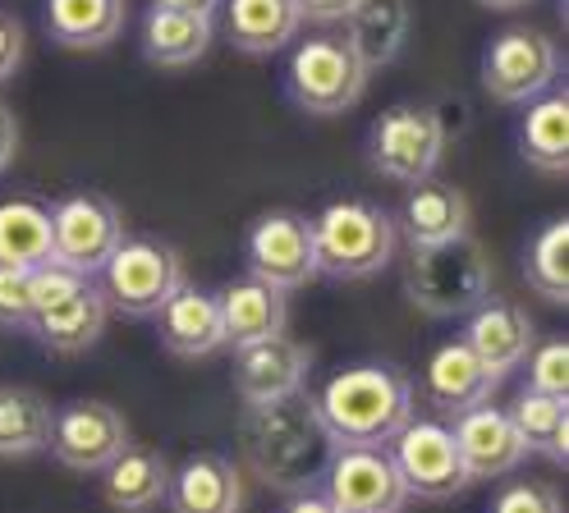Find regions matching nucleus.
<instances>
[{
  "instance_id": "41",
  "label": "nucleus",
  "mask_w": 569,
  "mask_h": 513,
  "mask_svg": "<svg viewBox=\"0 0 569 513\" xmlns=\"http://www.w3.org/2000/svg\"><path fill=\"white\" fill-rule=\"evenodd\" d=\"M487 10H519V6H528V0H482Z\"/></svg>"
},
{
  "instance_id": "20",
  "label": "nucleus",
  "mask_w": 569,
  "mask_h": 513,
  "mask_svg": "<svg viewBox=\"0 0 569 513\" xmlns=\"http://www.w3.org/2000/svg\"><path fill=\"white\" fill-rule=\"evenodd\" d=\"M157 335L174 358H207L226 349V325H221V299L211 289H180L174 299L157 312Z\"/></svg>"
},
{
  "instance_id": "11",
  "label": "nucleus",
  "mask_w": 569,
  "mask_h": 513,
  "mask_svg": "<svg viewBox=\"0 0 569 513\" xmlns=\"http://www.w3.org/2000/svg\"><path fill=\"white\" fill-rule=\"evenodd\" d=\"M386 450L405 476V491L418 500H450L469 486V467L459 459L455 431L437 418H409Z\"/></svg>"
},
{
  "instance_id": "22",
  "label": "nucleus",
  "mask_w": 569,
  "mask_h": 513,
  "mask_svg": "<svg viewBox=\"0 0 569 513\" xmlns=\"http://www.w3.org/2000/svg\"><path fill=\"white\" fill-rule=\"evenodd\" d=\"M221 299V325H226V344L243 349L271 335H284V321H290V299L280 289L262 284V280H234L230 289L217 293Z\"/></svg>"
},
{
  "instance_id": "17",
  "label": "nucleus",
  "mask_w": 569,
  "mask_h": 513,
  "mask_svg": "<svg viewBox=\"0 0 569 513\" xmlns=\"http://www.w3.org/2000/svg\"><path fill=\"white\" fill-rule=\"evenodd\" d=\"M465 344L491 366L496 376L506 381L515 366H523L528 349L538 344V325H532V316L519 303H510V299H482L469 312Z\"/></svg>"
},
{
  "instance_id": "30",
  "label": "nucleus",
  "mask_w": 569,
  "mask_h": 513,
  "mask_svg": "<svg viewBox=\"0 0 569 513\" xmlns=\"http://www.w3.org/2000/svg\"><path fill=\"white\" fill-rule=\"evenodd\" d=\"M56 409L28 385H0V459H28L51 450Z\"/></svg>"
},
{
  "instance_id": "24",
  "label": "nucleus",
  "mask_w": 569,
  "mask_h": 513,
  "mask_svg": "<svg viewBox=\"0 0 569 513\" xmlns=\"http://www.w3.org/2000/svg\"><path fill=\"white\" fill-rule=\"evenodd\" d=\"M295 0H226V37L243 56H276L299 37Z\"/></svg>"
},
{
  "instance_id": "7",
  "label": "nucleus",
  "mask_w": 569,
  "mask_h": 513,
  "mask_svg": "<svg viewBox=\"0 0 569 513\" xmlns=\"http://www.w3.org/2000/svg\"><path fill=\"white\" fill-rule=\"evenodd\" d=\"M446 157V124L432 105H396L368 133V161L390 183H427Z\"/></svg>"
},
{
  "instance_id": "13",
  "label": "nucleus",
  "mask_w": 569,
  "mask_h": 513,
  "mask_svg": "<svg viewBox=\"0 0 569 513\" xmlns=\"http://www.w3.org/2000/svg\"><path fill=\"white\" fill-rule=\"evenodd\" d=\"M133 445L129 440V422L120 409L101 399H74L56 409V422H51V454L56 463H64L69 472H106L124 450Z\"/></svg>"
},
{
  "instance_id": "36",
  "label": "nucleus",
  "mask_w": 569,
  "mask_h": 513,
  "mask_svg": "<svg viewBox=\"0 0 569 513\" xmlns=\"http://www.w3.org/2000/svg\"><path fill=\"white\" fill-rule=\"evenodd\" d=\"M23 64V28L10 10H0V83H10Z\"/></svg>"
},
{
  "instance_id": "5",
  "label": "nucleus",
  "mask_w": 569,
  "mask_h": 513,
  "mask_svg": "<svg viewBox=\"0 0 569 513\" xmlns=\"http://www.w3.org/2000/svg\"><path fill=\"white\" fill-rule=\"evenodd\" d=\"M284 92L308 115H345L368 92V69L345 37H303L284 64Z\"/></svg>"
},
{
  "instance_id": "18",
  "label": "nucleus",
  "mask_w": 569,
  "mask_h": 513,
  "mask_svg": "<svg viewBox=\"0 0 569 513\" xmlns=\"http://www.w3.org/2000/svg\"><path fill=\"white\" fill-rule=\"evenodd\" d=\"M106 316H111V308H106L101 289L92 280H83L69 293H60L56 303H47L42 312H32L28 335L38 340L42 349H51V353H83V349H92L101 340Z\"/></svg>"
},
{
  "instance_id": "37",
  "label": "nucleus",
  "mask_w": 569,
  "mask_h": 513,
  "mask_svg": "<svg viewBox=\"0 0 569 513\" xmlns=\"http://www.w3.org/2000/svg\"><path fill=\"white\" fill-rule=\"evenodd\" d=\"M299 6V19L308 23H345L363 0H295Z\"/></svg>"
},
{
  "instance_id": "31",
  "label": "nucleus",
  "mask_w": 569,
  "mask_h": 513,
  "mask_svg": "<svg viewBox=\"0 0 569 513\" xmlns=\"http://www.w3.org/2000/svg\"><path fill=\"white\" fill-rule=\"evenodd\" d=\"M510 422H515L528 454H542L551 463H569V409H565V399L538 394V390H519V399L510 403Z\"/></svg>"
},
{
  "instance_id": "32",
  "label": "nucleus",
  "mask_w": 569,
  "mask_h": 513,
  "mask_svg": "<svg viewBox=\"0 0 569 513\" xmlns=\"http://www.w3.org/2000/svg\"><path fill=\"white\" fill-rule=\"evenodd\" d=\"M523 275L542 299H551V303L569 299V220H551V225L528 243Z\"/></svg>"
},
{
  "instance_id": "6",
  "label": "nucleus",
  "mask_w": 569,
  "mask_h": 513,
  "mask_svg": "<svg viewBox=\"0 0 569 513\" xmlns=\"http://www.w3.org/2000/svg\"><path fill=\"white\" fill-rule=\"evenodd\" d=\"M97 289H101L106 308L120 312V316H133V321L157 316L174 293L184 289V256L170 243L148 239V234L124 239L111 262L101 266Z\"/></svg>"
},
{
  "instance_id": "23",
  "label": "nucleus",
  "mask_w": 569,
  "mask_h": 513,
  "mask_svg": "<svg viewBox=\"0 0 569 513\" xmlns=\"http://www.w3.org/2000/svg\"><path fill=\"white\" fill-rule=\"evenodd\" d=\"M0 266H14V271L56 266L51 207L42 198H6L0 202Z\"/></svg>"
},
{
  "instance_id": "12",
  "label": "nucleus",
  "mask_w": 569,
  "mask_h": 513,
  "mask_svg": "<svg viewBox=\"0 0 569 513\" xmlns=\"http://www.w3.org/2000/svg\"><path fill=\"white\" fill-rule=\"evenodd\" d=\"M248 275L290 293L317 275V248H312V220L299 211H267L253 220L243 239Z\"/></svg>"
},
{
  "instance_id": "35",
  "label": "nucleus",
  "mask_w": 569,
  "mask_h": 513,
  "mask_svg": "<svg viewBox=\"0 0 569 513\" xmlns=\"http://www.w3.org/2000/svg\"><path fill=\"white\" fill-rule=\"evenodd\" d=\"M487 513H565V500L551 482H528L523 476V482H510L496 491Z\"/></svg>"
},
{
  "instance_id": "9",
  "label": "nucleus",
  "mask_w": 569,
  "mask_h": 513,
  "mask_svg": "<svg viewBox=\"0 0 569 513\" xmlns=\"http://www.w3.org/2000/svg\"><path fill=\"white\" fill-rule=\"evenodd\" d=\"M51 234H56V266L69 275L92 280L116 256L124 234V211L106 193H69L51 207Z\"/></svg>"
},
{
  "instance_id": "29",
  "label": "nucleus",
  "mask_w": 569,
  "mask_h": 513,
  "mask_svg": "<svg viewBox=\"0 0 569 513\" xmlns=\"http://www.w3.org/2000/svg\"><path fill=\"white\" fill-rule=\"evenodd\" d=\"M211 47V19L180 14V10H161L152 6L142 14V56L161 69H184L198 64Z\"/></svg>"
},
{
  "instance_id": "15",
  "label": "nucleus",
  "mask_w": 569,
  "mask_h": 513,
  "mask_svg": "<svg viewBox=\"0 0 569 513\" xmlns=\"http://www.w3.org/2000/svg\"><path fill=\"white\" fill-rule=\"evenodd\" d=\"M455 445H459V459L469 467V482H491V476H510L528 450L510 422V409H496V403H478V409L459 413L455 418Z\"/></svg>"
},
{
  "instance_id": "40",
  "label": "nucleus",
  "mask_w": 569,
  "mask_h": 513,
  "mask_svg": "<svg viewBox=\"0 0 569 513\" xmlns=\"http://www.w3.org/2000/svg\"><path fill=\"white\" fill-rule=\"evenodd\" d=\"M161 10H180V14H198V19H217V10L226 0H152Z\"/></svg>"
},
{
  "instance_id": "16",
  "label": "nucleus",
  "mask_w": 569,
  "mask_h": 513,
  "mask_svg": "<svg viewBox=\"0 0 569 513\" xmlns=\"http://www.w3.org/2000/svg\"><path fill=\"white\" fill-rule=\"evenodd\" d=\"M501 385V376L465 344V340H450L441 344L432 358H427V372H422V394L427 403L441 413V418H459L487 403Z\"/></svg>"
},
{
  "instance_id": "10",
  "label": "nucleus",
  "mask_w": 569,
  "mask_h": 513,
  "mask_svg": "<svg viewBox=\"0 0 569 513\" xmlns=\"http://www.w3.org/2000/svg\"><path fill=\"white\" fill-rule=\"evenodd\" d=\"M322 495L336 513H400L409 500L386 445H340L322 472Z\"/></svg>"
},
{
  "instance_id": "1",
  "label": "nucleus",
  "mask_w": 569,
  "mask_h": 513,
  "mask_svg": "<svg viewBox=\"0 0 569 513\" xmlns=\"http://www.w3.org/2000/svg\"><path fill=\"white\" fill-rule=\"evenodd\" d=\"M239 440H243L248 472H253L262 486L284 491V495L322 486V472H327L331 454L340 450L336 435L322 422V413H317V403L303 390L290 399L248 409Z\"/></svg>"
},
{
  "instance_id": "4",
  "label": "nucleus",
  "mask_w": 569,
  "mask_h": 513,
  "mask_svg": "<svg viewBox=\"0 0 569 513\" xmlns=\"http://www.w3.org/2000/svg\"><path fill=\"white\" fill-rule=\"evenodd\" d=\"M405 293L427 316H469L482 299H491V271L478 239L459 234L437 248H413L405 266Z\"/></svg>"
},
{
  "instance_id": "34",
  "label": "nucleus",
  "mask_w": 569,
  "mask_h": 513,
  "mask_svg": "<svg viewBox=\"0 0 569 513\" xmlns=\"http://www.w3.org/2000/svg\"><path fill=\"white\" fill-rule=\"evenodd\" d=\"M32 312H38V271L0 266V325L28 330Z\"/></svg>"
},
{
  "instance_id": "39",
  "label": "nucleus",
  "mask_w": 569,
  "mask_h": 513,
  "mask_svg": "<svg viewBox=\"0 0 569 513\" xmlns=\"http://www.w3.org/2000/svg\"><path fill=\"white\" fill-rule=\"evenodd\" d=\"M280 513H336V504H331L322 491H299V495L284 500Z\"/></svg>"
},
{
  "instance_id": "33",
  "label": "nucleus",
  "mask_w": 569,
  "mask_h": 513,
  "mask_svg": "<svg viewBox=\"0 0 569 513\" xmlns=\"http://www.w3.org/2000/svg\"><path fill=\"white\" fill-rule=\"evenodd\" d=\"M528 385L523 390H538V394H556L565 399L569 394V344L565 340H547V344H532L528 358Z\"/></svg>"
},
{
  "instance_id": "38",
  "label": "nucleus",
  "mask_w": 569,
  "mask_h": 513,
  "mask_svg": "<svg viewBox=\"0 0 569 513\" xmlns=\"http://www.w3.org/2000/svg\"><path fill=\"white\" fill-rule=\"evenodd\" d=\"M14 152H19V124H14V115H10V110L0 105V174L10 170Z\"/></svg>"
},
{
  "instance_id": "19",
  "label": "nucleus",
  "mask_w": 569,
  "mask_h": 513,
  "mask_svg": "<svg viewBox=\"0 0 569 513\" xmlns=\"http://www.w3.org/2000/svg\"><path fill=\"white\" fill-rule=\"evenodd\" d=\"M170 513H239L243 472L226 454H193L170 472Z\"/></svg>"
},
{
  "instance_id": "21",
  "label": "nucleus",
  "mask_w": 569,
  "mask_h": 513,
  "mask_svg": "<svg viewBox=\"0 0 569 513\" xmlns=\"http://www.w3.org/2000/svg\"><path fill=\"white\" fill-rule=\"evenodd\" d=\"M396 230L409 239V248L450 243L459 234H469V198L459 193L455 183H441V179L413 183L405 207H400Z\"/></svg>"
},
{
  "instance_id": "14",
  "label": "nucleus",
  "mask_w": 569,
  "mask_h": 513,
  "mask_svg": "<svg viewBox=\"0 0 569 513\" xmlns=\"http://www.w3.org/2000/svg\"><path fill=\"white\" fill-rule=\"evenodd\" d=\"M308 372H312V353L290 335H271L234 349V390L248 409L299 394Z\"/></svg>"
},
{
  "instance_id": "3",
  "label": "nucleus",
  "mask_w": 569,
  "mask_h": 513,
  "mask_svg": "<svg viewBox=\"0 0 569 513\" xmlns=\"http://www.w3.org/2000/svg\"><path fill=\"white\" fill-rule=\"evenodd\" d=\"M400 243L396 215L368 198H340L312 215L317 275L327 280H368L390 266Z\"/></svg>"
},
{
  "instance_id": "26",
  "label": "nucleus",
  "mask_w": 569,
  "mask_h": 513,
  "mask_svg": "<svg viewBox=\"0 0 569 513\" xmlns=\"http://www.w3.org/2000/svg\"><path fill=\"white\" fill-rule=\"evenodd\" d=\"M42 19L51 42L69 51H101L124 32L129 6L124 0H47Z\"/></svg>"
},
{
  "instance_id": "8",
  "label": "nucleus",
  "mask_w": 569,
  "mask_h": 513,
  "mask_svg": "<svg viewBox=\"0 0 569 513\" xmlns=\"http://www.w3.org/2000/svg\"><path fill=\"white\" fill-rule=\"evenodd\" d=\"M560 47L556 37H547L542 28H506L491 37V47L482 56V88L491 101L506 105H528L542 92H551V83L560 79Z\"/></svg>"
},
{
  "instance_id": "2",
  "label": "nucleus",
  "mask_w": 569,
  "mask_h": 513,
  "mask_svg": "<svg viewBox=\"0 0 569 513\" xmlns=\"http://www.w3.org/2000/svg\"><path fill=\"white\" fill-rule=\"evenodd\" d=\"M336 445H390L418 409V390L400 366L359 362L336 372L312 399Z\"/></svg>"
},
{
  "instance_id": "28",
  "label": "nucleus",
  "mask_w": 569,
  "mask_h": 513,
  "mask_svg": "<svg viewBox=\"0 0 569 513\" xmlns=\"http://www.w3.org/2000/svg\"><path fill=\"white\" fill-rule=\"evenodd\" d=\"M519 152L542 174L569 170V97L565 92H542L538 101H528V115L519 124Z\"/></svg>"
},
{
  "instance_id": "25",
  "label": "nucleus",
  "mask_w": 569,
  "mask_h": 513,
  "mask_svg": "<svg viewBox=\"0 0 569 513\" xmlns=\"http://www.w3.org/2000/svg\"><path fill=\"white\" fill-rule=\"evenodd\" d=\"M170 491V463L152 445H129L111 467L101 472V495L120 513H148Z\"/></svg>"
},
{
  "instance_id": "27",
  "label": "nucleus",
  "mask_w": 569,
  "mask_h": 513,
  "mask_svg": "<svg viewBox=\"0 0 569 513\" xmlns=\"http://www.w3.org/2000/svg\"><path fill=\"white\" fill-rule=\"evenodd\" d=\"M409 6L405 0H363L359 10L345 19V42L353 47V56L363 60V69H381L390 64L405 42H409Z\"/></svg>"
}]
</instances>
